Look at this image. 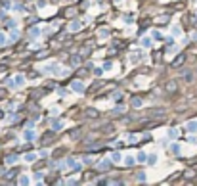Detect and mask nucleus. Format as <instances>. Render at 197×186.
<instances>
[{"mask_svg": "<svg viewBox=\"0 0 197 186\" xmlns=\"http://www.w3.org/2000/svg\"><path fill=\"white\" fill-rule=\"evenodd\" d=\"M58 113H60V107H58V106H54V107H52V109H50V115H58Z\"/></svg>", "mask_w": 197, "mask_h": 186, "instance_id": "obj_38", "label": "nucleus"}, {"mask_svg": "<svg viewBox=\"0 0 197 186\" xmlns=\"http://www.w3.org/2000/svg\"><path fill=\"white\" fill-rule=\"evenodd\" d=\"M136 140H138L136 134H130V136H128V142H136Z\"/></svg>", "mask_w": 197, "mask_h": 186, "instance_id": "obj_43", "label": "nucleus"}, {"mask_svg": "<svg viewBox=\"0 0 197 186\" xmlns=\"http://www.w3.org/2000/svg\"><path fill=\"white\" fill-rule=\"evenodd\" d=\"M55 65H58V61H50V63L42 65V75H54Z\"/></svg>", "mask_w": 197, "mask_h": 186, "instance_id": "obj_4", "label": "nucleus"}, {"mask_svg": "<svg viewBox=\"0 0 197 186\" xmlns=\"http://www.w3.org/2000/svg\"><path fill=\"white\" fill-rule=\"evenodd\" d=\"M144 58H146L144 50H136V52H132V56H130V63H136V61L144 60Z\"/></svg>", "mask_w": 197, "mask_h": 186, "instance_id": "obj_11", "label": "nucleus"}, {"mask_svg": "<svg viewBox=\"0 0 197 186\" xmlns=\"http://www.w3.org/2000/svg\"><path fill=\"white\" fill-rule=\"evenodd\" d=\"M111 157H105V159H101L100 163H98V171H107V169L111 167Z\"/></svg>", "mask_w": 197, "mask_h": 186, "instance_id": "obj_10", "label": "nucleus"}, {"mask_svg": "<svg viewBox=\"0 0 197 186\" xmlns=\"http://www.w3.org/2000/svg\"><path fill=\"white\" fill-rule=\"evenodd\" d=\"M78 61H80V58H78V56H73V58H71V63H73V65H77Z\"/></svg>", "mask_w": 197, "mask_h": 186, "instance_id": "obj_41", "label": "nucleus"}, {"mask_svg": "<svg viewBox=\"0 0 197 186\" xmlns=\"http://www.w3.org/2000/svg\"><path fill=\"white\" fill-rule=\"evenodd\" d=\"M157 21L159 23H165V21H169V15H161V17H157Z\"/></svg>", "mask_w": 197, "mask_h": 186, "instance_id": "obj_40", "label": "nucleus"}, {"mask_svg": "<svg viewBox=\"0 0 197 186\" xmlns=\"http://www.w3.org/2000/svg\"><path fill=\"white\" fill-rule=\"evenodd\" d=\"M170 152H172L174 155H180V154H182V148H180L178 142H172V144H170Z\"/></svg>", "mask_w": 197, "mask_h": 186, "instance_id": "obj_18", "label": "nucleus"}, {"mask_svg": "<svg viewBox=\"0 0 197 186\" xmlns=\"http://www.w3.org/2000/svg\"><path fill=\"white\" fill-rule=\"evenodd\" d=\"M23 84H25V75H14L12 79H8V88L10 90H19L23 88Z\"/></svg>", "mask_w": 197, "mask_h": 186, "instance_id": "obj_1", "label": "nucleus"}, {"mask_svg": "<svg viewBox=\"0 0 197 186\" xmlns=\"http://www.w3.org/2000/svg\"><path fill=\"white\" fill-rule=\"evenodd\" d=\"M121 96H123V92H121V90H115V92L111 94V98H113V100H119Z\"/></svg>", "mask_w": 197, "mask_h": 186, "instance_id": "obj_37", "label": "nucleus"}, {"mask_svg": "<svg viewBox=\"0 0 197 186\" xmlns=\"http://www.w3.org/2000/svg\"><path fill=\"white\" fill-rule=\"evenodd\" d=\"M103 69L111 71V69H113V61H105V63H103Z\"/></svg>", "mask_w": 197, "mask_h": 186, "instance_id": "obj_36", "label": "nucleus"}, {"mask_svg": "<svg viewBox=\"0 0 197 186\" xmlns=\"http://www.w3.org/2000/svg\"><path fill=\"white\" fill-rule=\"evenodd\" d=\"M71 90L77 94H84V90H86V86H84V83L80 79H75L73 83H71Z\"/></svg>", "mask_w": 197, "mask_h": 186, "instance_id": "obj_2", "label": "nucleus"}, {"mask_svg": "<svg viewBox=\"0 0 197 186\" xmlns=\"http://www.w3.org/2000/svg\"><path fill=\"white\" fill-rule=\"evenodd\" d=\"M123 163H124V167H132L134 163H138V161H136V157H134V155H124V157H123Z\"/></svg>", "mask_w": 197, "mask_h": 186, "instance_id": "obj_14", "label": "nucleus"}, {"mask_svg": "<svg viewBox=\"0 0 197 186\" xmlns=\"http://www.w3.org/2000/svg\"><path fill=\"white\" fill-rule=\"evenodd\" d=\"M10 38H12V40H17V38H19V31H17L15 27L10 31Z\"/></svg>", "mask_w": 197, "mask_h": 186, "instance_id": "obj_29", "label": "nucleus"}, {"mask_svg": "<svg viewBox=\"0 0 197 186\" xmlns=\"http://www.w3.org/2000/svg\"><path fill=\"white\" fill-rule=\"evenodd\" d=\"M136 161H138V163H147V154H144V152H138V154H136Z\"/></svg>", "mask_w": 197, "mask_h": 186, "instance_id": "obj_20", "label": "nucleus"}, {"mask_svg": "<svg viewBox=\"0 0 197 186\" xmlns=\"http://www.w3.org/2000/svg\"><path fill=\"white\" fill-rule=\"evenodd\" d=\"M84 163H86V165H94V157H90V155H88V157H84Z\"/></svg>", "mask_w": 197, "mask_h": 186, "instance_id": "obj_39", "label": "nucleus"}, {"mask_svg": "<svg viewBox=\"0 0 197 186\" xmlns=\"http://www.w3.org/2000/svg\"><path fill=\"white\" fill-rule=\"evenodd\" d=\"M8 27H10V29H14V27H17V23H15L14 19H10V21H8Z\"/></svg>", "mask_w": 197, "mask_h": 186, "instance_id": "obj_42", "label": "nucleus"}, {"mask_svg": "<svg viewBox=\"0 0 197 186\" xmlns=\"http://www.w3.org/2000/svg\"><path fill=\"white\" fill-rule=\"evenodd\" d=\"M166 90H169V92H174V90H176V83H174V81L166 83Z\"/></svg>", "mask_w": 197, "mask_h": 186, "instance_id": "obj_33", "label": "nucleus"}, {"mask_svg": "<svg viewBox=\"0 0 197 186\" xmlns=\"http://www.w3.org/2000/svg\"><path fill=\"white\" fill-rule=\"evenodd\" d=\"M61 167H63V169H80L83 165H80V163H78L75 157H67V159H65V163L61 165Z\"/></svg>", "mask_w": 197, "mask_h": 186, "instance_id": "obj_3", "label": "nucleus"}, {"mask_svg": "<svg viewBox=\"0 0 197 186\" xmlns=\"http://www.w3.org/2000/svg\"><path fill=\"white\" fill-rule=\"evenodd\" d=\"M109 157H111V161H113V163H121V161H123V157H124V155L121 154V152H113V154H111Z\"/></svg>", "mask_w": 197, "mask_h": 186, "instance_id": "obj_17", "label": "nucleus"}, {"mask_svg": "<svg viewBox=\"0 0 197 186\" xmlns=\"http://www.w3.org/2000/svg\"><path fill=\"white\" fill-rule=\"evenodd\" d=\"M17 182H19L21 186H29V184H31V178H29V175H19V177H17Z\"/></svg>", "mask_w": 197, "mask_h": 186, "instance_id": "obj_16", "label": "nucleus"}, {"mask_svg": "<svg viewBox=\"0 0 197 186\" xmlns=\"http://www.w3.org/2000/svg\"><path fill=\"white\" fill-rule=\"evenodd\" d=\"M84 113H86L88 117H98V109H94V107H86Z\"/></svg>", "mask_w": 197, "mask_h": 186, "instance_id": "obj_25", "label": "nucleus"}, {"mask_svg": "<svg viewBox=\"0 0 197 186\" xmlns=\"http://www.w3.org/2000/svg\"><path fill=\"white\" fill-rule=\"evenodd\" d=\"M23 138L27 140V142L35 140V138H37V130H33V127H27V129L23 130Z\"/></svg>", "mask_w": 197, "mask_h": 186, "instance_id": "obj_5", "label": "nucleus"}, {"mask_svg": "<svg viewBox=\"0 0 197 186\" xmlns=\"http://www.w3.org/2000/svg\"><path fill=\"white\" fill-rule=\"evenodd\" d=\"M52 2H58V0H52Z\"/></svg>", "mask_w": 197, "mask_h": 186, "instance_id": "obj_46", "label": "nucleus"}, {"mask_svg": "<svg viewBox=\"0 0 197 186\" xmlns=\"http://www.w3.org/2000/svg\"><path fill=\"white\" fill-rule=\"evenodd\" d=\"M140 44H142V48H151L153 46V37H142L140 38Z\"/></svg>", "mask_w": 197, "mask_h": 186, "instance_id": "obj_12", "label": "nucleus"}, {"mask_svg": "<svg viewBox=\"0 0 197 186\" xmlns=\"http://www.w3.org/2000/svg\"><path fill=\"white\" fill-rule=\"evenodd\" d=\"M21 159H23L25 163H35V161L38 159V154H37V152H27V154H23Z\"/></svg>", "mask_w": 197, "mask_h": 186, "instance_id": "obj_6", "label": "nucleus"}, {"mask_svg": "<svg viewBox=\"0 0 197 186\" xmlns=\"http://www.w3.org/2000/svg\"><path fill=\"white\" fill-rule=\"evenodd\" d=\"M17 161H19V155H15V154L6 155V157H4V163H6V165H15Z\"/></svg>", "mask_w": 197, "mask_h": 186, "instance_id": "obj_13", "label": "nucleus"}, {"mask_svg": "<svg viewBox=\"0 0 197 186\" xmlns=\"http://www.w3.org/2000/svg\"><path fill=\"white\" fill-rule=\"evenodd\" d=\"M184 60H186V54H178V56L172 60V67H180V65L184 63Z\"/></svg>", "mask_w": 197, "mask_h": 186, "instance_id": "obj_15", "label": "nucleus"}, {"mask_svg": "<svg viewBox=\"0 0 197 186\" xmlns=\"http://www.w3.org/2000/svg\"><path fill=\"white\" fill-rule=\"evenodd\" d=\"M40 35H42V31H40V27H31V31H29V38L31 40H37V38H40Z\"/></svg>", "mask_w": 197, "mask_h": 186, "instance_id": "obj_9", "label": "nucleus"}, {"mask_svg": "<svg viewBox=\"0 0 197 186\" xmlns=\"http://www.w3.org/2000/svg\"><path fill=\"white\" fill-rule=\"evenodd\" d=\"M65 127V121H61V119H52L50 121V129L52 130H61Z\"/></svg>", "mask_w": 197, "mask_h": 186, "instance_id": "obj_8", "label": "nucleus"}, {"mask_svg": "<svg viewBox=\"0 0 197 186\" xmlns=\"http://www.w3.org/2000/svg\"><path fill=\"white\" fill-rule=\"evenodd\" d=\"M191 38H193V40H197V31H195V33H191Z\"/></svg>", "mask_w": 197, "mask_h": 186, "instance_id": "obj_44", "label": "nucleus"}, {"mask_svg": "<svg viewBox=\"0 0 197 186\" xmlns=\"http://www.w3.org/2000/svg\"><path fill=\"white\" fill-rule=\"evenodd\" d=\"M115 2H123V0H115Z\"/></svg>", "mask_w": 197, "mask_h": 186, "instance_id": "obj_45", "label": "nucleus"}, {"mask_svg": "<svg viewBox=\"0 0 197 186\" xmlns=\"http://www.w3.org/2000/svg\"><path fill=\"white\" fill-rule=\"evenodd\" d=\"M170 33H172V37H180V33H182V31H180V27H178V25H176V27H172V31H170Z\"/></svg>", "mask_w": 197, "mask_h": 186, "instance_id": "obj_35", "label": "nucleus"}, {"mask_svg": "<svg viewBox=\"0 0 197 186\" xmlns=\"http://www.w3.org/2000/svg\"><path fill=\"white\" fill-rule=\"evenodd\" d=\"M157 161H159V155H157V154H151V155H147V165H155Z\"/></svg>", "mask_w": 197, "mask_h": 186, "instance_id": "obj_22", "label": "nucleus"}, {"mask_svg": "<svg viewBox=\"0 0 197 186\" xmlns=\"http://www.w3.org/2000/svg\"><path fill=\"white\" fill-rule=\"evenodd\" d=\"M151 37H153V40H163V38H165V37H163V33L157 31V29H155V31H151Z\"/></svg>", "mask_w": 197, "mask_h": 186, "instance_id": "obj_24", "label": "nucleus"}, {"mask_svg": "<svg viewBox=\"0 0 197 186\" xmlns=\"http://www.w3.org/2000/svg\"><path fill=\"white\" fill-rule=\"evenodd\" d=\"M83 29V21L80 19H73L71 23H69V31L71 33H77V31H80Z\"/></svg>", "mask_w": 197, "mask_h": 186, "instance_id": "obj_7", "label": "nucleus"}, {"mask_svg": "<svg viewBox=\"0 0 197 186\" xmlns=\"http://www.w3.org/2000/svg\"><path fill=\"white\" fill-rule=\"evenodd\" d=\"M14 12H17V14H23V12H25V6H23L21 2H15V4H14Z\"/></svg>", "mask_w": 197, "mask_h": 186, "instance_id": "obj_26", "label": "nucleus"}, {"mask_svg": "<svg viewBox=\"0 0 197 186\" xmlns=\"http://www.w3.org/2000/svg\"><path fill=\"white\" fill-rule=\"evenodd\" d=\"M98 37L100 38H107L109 37V31H107V29H100V31H98Z\"/></svg>", "mask_w": 197, "mask_h": 186, "instance_id": "obj_31", "label": "nucleus"}, {"mask_svg": "<svg viewBox=\"0 0 197 186\" xmlns=\"http://www.w3.org/2000/svg\"><path fill=\"white\" fill-rule=\"evenodd\" d=\"M144 106V100H142V98H132V107H142Z\"/></svg>", "mask_w": 197, "mask_h": 186, "instance_id": "obj_27", "label": "nucleus"}, {"mask_svg": "<svg viewBox=\"0 0 197 186\" xmlns=\"http://www.w3.org/2000/svg\"><path fill=\"white\" fill-rule=\"evenodd\" d=\"M33 178H35V180H37V182H40V180H42V178H44V173H42V171H38V173H35V175H33Z\"/></svg>", "mask_w": 197, "mask_h": 186, "instance_id": "obj_34", "label": "nucleus"}, {"mask_svg": "<svg viewBox=\"0 0 197 186\" xmlns=\"http://www.w3.org/2000/svg\"><path fill=\"white\" fill-rule=\"evenodd\" d=\"M166 134H169V138H178L180 132H178V129H170L169 132H166Z\"/></svg>", "mask_w": 197, "mask_h": 186, "instance_id": "obj_30", "label": "nucleus"}, {"mask_svg": "<svg viewBox=\"0 0 197 186\" xmlns=\"http://www.w3.org/2000/svg\"><path fill=\"white\" fill-rule=\"evenodd\" d=\"M103 73H105V69H103V65H101V67H94V75H96V77H101Z\"/></svg>", "mask_w": 197, "mask_h": 186, "instance_id": "obj_32", "label": "nucleus"}, {"mask_svg": "<svg viewBox=\"0 0 197 186\" xmlns=\"http://www.w3.org/2000/svg\"><path fill=\"white\" fill-rule=\"evenodd\" d=\"M124 111H126V107L117 106V107H113V109H111V115H119V113H124Z\"/></svg>", "mask_w": 197, "mask_h": 186, "instance_id": "obj_23", "label": "nucleus"}, {"mask_svg": "<svg viewBox=\"0 0 197 186\" xmlns=\"http://www.w3.org/2000/svg\"><path fill=\"white\" fill-rule=\"evenodd\" d=\"M136 180H138V182H146V180H147V175H146L144 171H140V173L136 175Z\"/></svg>", "mask_w": 197, "mask_h": 186, "instance_id": "obj_28", "label": "nucleus"}, {"mask_svg": "<svg viewBox=\"0 0 197 186\" xmlns=\"http://www.w3.org/2000/svg\"><path fill=\"white\" fill-rule=\"evenodd\" d=\"M186 129H188L189 132H197V121H188L186 123Z\"/></svg>", "mask_w": 197, "mask_h": 186, "instance_id": "obj_21", "label": "nucleus"}, {"mask_svg": "<svg viewBox=\"0 0 197 186\" xmlns=\"http://www.w3.org/2000/svg\"><path fill=\"white\" fill-rule=\"evenodd\" d=\"M10 40H12V38H10V35H6V33H0V48L6 46Z\"/></svg>", "mask_w": 197, "mask_h": 186, "instance_id": "obj_19", "label": "nucleus"}]
</instances>
